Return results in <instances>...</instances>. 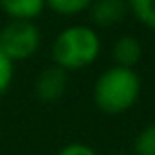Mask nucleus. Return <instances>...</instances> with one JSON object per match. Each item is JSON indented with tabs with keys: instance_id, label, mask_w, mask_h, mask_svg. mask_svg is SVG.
Listing matches in <instances>:
<instances>
[{
	"instance_id": "nucleus-1",
	"label": "nucleus",
	"mask_w": 155,
	"mask_h": 155,
	"mask_svg": "<svg viewBox=\"0 0 155 155\" xmlns=\"http://www.w3.org/2000/svg\"><path fill=\"white\" fill-rule=\"evenodd\" d=\"M141 92V81L134 69L114 67L106 69L96 79L94 84V104L98 110L110 116L124 114L137 102Z\"/></svg>"
},
{
	"instance_id": "nucleus-2",
	"label": "nucleus",
	"mask_w": 155,
	"mask_h": 155,
	"mask_svg": "<svg viewBox=\"0 0 155 155\" xmlns=\"http://www.w3.org/2000/svg\"><path fill=\"white\" fill-rule=\"evenodd\" d=\"M100 55V38L88 26H69L51 45L53 63L63 71H81Z\"/></svg>"
},
{
	"instance_id": "nucleus-3",
	"label": "nucleus",
	"mask_w": 155,
	"mask_h": 155,
	"mask_svg": "<svg viewBox=\"0 0 155 155\" xmlns=\"http://www.w3.org/2000/svg\"><path fill=\"white\" fill-rule=\"evenodd\" d=\"M41 35L34 22L28 20H12L0 30V51L14 63L31 57L39 49Z\"/></svg>"
},
{
	"instance_id": "nucleus-4",
	"label": "nucleus",
	"mask_w": 155,
	"mask_h": 155,
	"mask_svg": "<svg viewBox=\"0 0 155 155\" xmlns=\"http://www.w3.org/2000/svg\"><path fill=\"white\" fill-rule=\"evenodd\" d=\"M67 88V71L57 65L43 69L35 79V94L43 102H55L65 94Z\"/></svg>"
},
{
	"instance_id": "nucleus-5",
	"label": "nucleus",
	"mask_w": 155,
	"mask_h": 155,
	"mask_svg": "<svg viewBox=\"0 0 155 155\" xmlns=\"http://www.w3.org/2000/svg\"><path fill=\"white\" fill-rule=\"evenodd\" d=\"M128 12V0H92L91 4V18L100 28L120 24Z\"/></svg>"
},
{
	"instance_id": "nucleus-6",
	"label": "nucleus",
	"mask_w": 155,
	"mask_h": 155,
	"mask_svg": "<svg viewBox=\"0 0 155 155\" xmlns=\"http://www.w3.org/2000/svg\"><path fill=\"white\" fill-rule=\"evenodd\" d=\"M112 55H114V61H116L118 67L134 69L140 63L141 55H143V49H141V43L137 38H134V35H122L114 43Z\"/></svg>"
},
{
	"instance_id": "nucleus-7",
	"label": "nucleus",
	"mask_w": 155,
	"mask_h": 155,
	"mask_svg": "<svg viewBox=\"0 0 155 155\" xmlns=\"http://www.w3.org/2000/svg\"><path fill=\"white\" fill-rule=\"evenodd\" d=\"M0 8L12 20H28L38 18L45 8V0H0Z\"/></svg>"
},
{
	"instance_id": "nucleus-8",
	"label": "nucleus",
	"mask_w": 155,
	"mask_h": 155,
	"mask_svg": "<svg viewBox=\"0 0 155 155\" xmlns=\"http://www.w3.org/2000/svg\"><path fill=\"white\" fill-rule=\"evenodd\" d=\"M128 10L140 24L155 31V0H128Z\"/></svg>"
},
{
	"instance_id": "nucleus-9",
	"label": "nucleus",
	"mask_w": 155,
	"mask_h": 155,
	"mask_svg": "<svg viewBox=\"0 0 155 155\" xmlns=\"http://www.w3.org/2000/svg\"><path fill=\"white\" fill-rule=\"evenodd\" d=\"M134 155H155V122L145 126L134 140Z\"/></svg>"
},
{
	"instance_id": "nucleus-10",
	"label": "nucleus",
	"mask_w": 155,
	"mask_h": 155,
	"mask_svg": "<svg viewBox=\"0 0 155 155\" xmlns=\"http://www.w3.org/2000/svg\"><path fill=\"white\" fill-rule=\"evenodd\" d=\"M45 4L57 14L75 16V14L84 12L87 8H91L92 0H45Z\"/></svg>"
},
{
	"instance_id": "nucleus-11",
	"label": "nucleus",
	"mask_w": 155,
	"mask_h": 155,
	"mask_svg": "<svg viewBox=\"0 0 155 155\" xmlns=\"http://www.w3.org/2000/svg\"><path fill=\"white\" fill-rule=\"evenodd\" d=\"M12 79H14V63L0 51V96L10 88Z\"/></svg>"
},
{
	"instance_id": "nucleus-12",
	"label": "nucleus",
	"mask_w": 155,
	"mask_h": 155,
	"mask_svg": "<svg viewBox=\"0 0 155 155\" xmlns=\"http://www.w3.org/2000/svg\"><path fill=\"white\" fill-rule=\"evenodd\" d=\"M57 155H98L91 145L87 143H81V141H75V143H69L65 145Z\"/></svg>"
}]
</instances>
